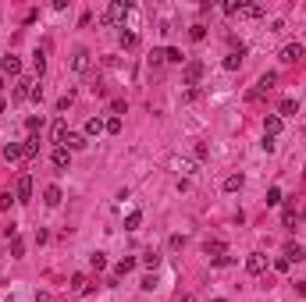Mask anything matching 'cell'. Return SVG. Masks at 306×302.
Listing matches in <instances>:
<instances>
[{
	"label": "cell",
	"mask_w": 306,
	"mask_h": 302,
	"mask_svg": "<svg viewBox=\"0 0 306 302\" xmlns=\"http://www.w3.org/2000/svg\"><path fill=\"white\" fill-rule=\"evenodd\" d=\"M299 57H302V47H299V43H288V47H281V61H285V64H295Z\"/></svg>",
	"instance_id": "16"
},
{
	"label": "cell",
	"mask_w": 306,
	"mask_h": 302,
	"mask_svg": "<svg viewBox=\"0 0 306 302\" xmlns=\"http://www.w3.org/2000/svg\"><path fill=\"white\" fill-rule=\"evenodd\" d=\"M246 270H249L253 277H260V274L267 270V256H263V252H249V256H246Z\"/></svg>",
	"instance_id": "5"
},
{
	"label": "cell",
	"mask_w": 306,
	"mask_h": 302,
	"mask_svg": "<svg viewBox=\"0 0 306 302\" xmlns=\"http://www.w3.org/2000/svg\"><path fill=\"white\" fill-rule=\"evenodd\" d=\"M118 43H121V50H135V47H139V36H135L132 29H121V36H118Z\"/></svg>",
	"instance_id": "18"
},
{
	"label": "cell",
	"mask_w": 306,
	"mask_h": 302,
	"mask_svg": "<svg viewBox=\"0 0 306 302\" xmlns=\"http://www.w3.org/2000/svg\"><path fill=\"white\" fill-rule=\"evenodd\" d=\"M32 71L43 79V71H47V57H43V50H36V54H32Z\"/></svg>",
	"instance_id": "26"
},
{
	"label": "cell",
	"mask_w": 306,
	"mask_h": 302,
	"mask_svg": "<svg viewBox=\"0 0 306 302\" xmlns=\"http://www.w3.org/2000/svg\"><path fill=\"white\" fill-rule=\"evenodd\" d=\"M50 139H54V146H64V139H68V121H64V118H57V121H54Z\"/></svg>",
	"instance_id": "10"
},
{
	"label": "cell",
	"mask_w": 306,
	"mask_h": 302,
	"mask_svg": "<svg viewBox=\"0 0 306 302\" xmlns=\"http://www.w3.org/2000/svg\"><path fill=\"white\" fill-rule=\"evenodd\" d=\"M242 54H246V50H232V54L221 61V68H224V71H239V68H242Z\"/></svg>",
	"instance_id": "15"
},
{
	"label": "cell",
	"mask_w": 306,
	"mask_h": 302,
	"mask_svg": "<svg viewBox=\"0 0 306 302\" xmlns=\"http://www.w3.org/2000/svg\"><path fill=\"white\" fill-rule=\"evenodd\" d=\"M210 263H214V267H232L235 256H228V252H224V256H217V259H210Z\"/></svg>",
	"instance_id": "40"
},
{
	"label": "cell",
	"mask_w": 306,
	"mask_h": 302,
	"mask_svg": "<svg viewBox=\"0 0 306 302\" xmlns=\"http://www.w3.org/2000/svg\"><path fill=\"white\" fill-rule=\"evenodd\" d=\"M0 114H4V96H0Z\"/></svg>",
	"instance_id": "51"
},
{
	"label": "cell",
	"mask_w": 306,
	"mask_h": 302,
	"mask_svg": "<svg viewBox=\"0 0 306 302\" xmlns=\"http://www.w3.org/2000/svg\"><path fill=\"white\" fill-rule=\"evenodd\" d=\"M32 79H18V86H15V100H32Z\"/></svg>",
	"instance_id": "17"
},
{
	"label": "cell",
	"mask_w": 306,
	"mask_h": 302,
	"mask_svg": "<svg viewBox=\"0 0 306 302\" xmlns=\"http://www.w3.org/2000/svg\"><path fill=\"white\" fill-rule=\"evenodd\" d=\"M142 267H149V270H157V267H161V256H157V252H149V256H142Z\"/></svg>",
	"instance_id": "35"
},
{
	"label": "cell",
	"mask_w": 306,
	"mask_h": 302,
	"mask_svg": "<svg viewBox=\"0 0 306 302\" xmlns=\"http://www.w3.org/2000/svg\"><path fill=\"white\" fill-rule=\"evenodd\" d=\"M278 203H281V188L271 185V188H267V206H278Z\"/></svg>",
	"instance_id": "33"
},
{
	"label": "cell",
	"mask_w": 306,
	"mask_h": 302,
	"mask_svg": "<svg viewBox=\"0 0 306 302\" xmlns=\"http://www.w3.org/2000/svg\"><path fill=\"white\" fill-rule=\"evenodd\" d=\"M164 61H168V64H182L185 57H182V50H178V47H168V50H164Z\"/></svg>",
	"instance_id": "32"
},
{
	"label": "cell",
	"mask_w": 306,
	"mask_h": 302,
	"mask_svg": "<svg viewBox=\"0 0 306 302\" xmlns=\"http://www.w3.org/2000/svg\"><path fill=\"white\" fill-rule=\"evenodd\" d=\"M36 302H57V298H54L50 291H40V295H36Z\"/></svg>",
	"instance_id": "48"
},
{
	"label": "cell",
	"mask_w": 306,
	"mask_h": 302,
	"mask_svg": "<svg viewBox=\"0 0 306 302\" xmlns=\"http://www.w3.org/2000/svg\"><path fill=\"white\" fill-rule=\"evenodd\" d=\"M214 302H224V298H214Z\"/></svg>",
	"instance_id": "52"
},
{
	"label": "cell",
	"mask_w": 306,
	"mask_h": 302,
	"mask_svg": "<svg viewBox=\"0 0 306 302\" xmlns=\"http://www.w3.org/2000/svg\"><path fill=\"white\" fill-rule=\"evenodd\" d=\"M11 203H15L11 192H0V210H11Z\"/></svg>",
	"instance_id": "47"
},
{
	"label": "cell",
	"mask_w": 306,
	"mask_h": 302,
	"mask_svg": "<svg viewBox=\"0 0 306 302\" xmlns=\"http://www.w3.org/2000/svg\"><path fill=\"white\" fill-rule=\"evenodd\" d=\"M139 224H142V213H139V210H132V213L125 217V231H135Z\"/></svg>",
	"instance_id": "31"
},
{
	"label": "cell",
	"mask_w": 306,
	"mask_h": 302,
	"mask_svg": "<svg viewBox=\"0 0 306 302\" xmlns=\"http://www.w3.org/2000/svg\"><path fill=\"white\" fill-rule=\"evenodd\" d=\"M71 100H75V93H71V89H68V93H64V96H61V100H57V110H68V107H71Z\"/></svg>",
	"instance_id": "41"
},
{
	"label": "cell",
	"mask_w": 306,
	"mask_h": 302,
	"mask_svg": "<svg viewBox=\"0 0 306 302\" xmlns=\"http://www.w3.org/2000/svg\"><path fill=\"white\" fill-rule=\"evenodd\" d=\"M193 153H196V160H207V157H210V149H207V142H196V146H193Z\"/></svg>",
	"instance_id": "39"
},
{
	"label": "cell",
	"mask_w": 306,
	"mask_h": 302,
	"mask_svg": "<svg viewBox=\"0 0 306 302\" xmlns=\"http://www.w3.org/2000/svg\"><path fill=\"white\" fill-rule=\"evenodd\" d=\"M295 114H299V103H295L292 96H285V100H281V118H295Z\"/></svg>",
	"instance_id": "25"
},
{
	"label": "cell",
	"mask_w": 306,
	"mask_h": 302,
	"mask_svg": "<svg viewBox=\"0 0 306 302\" xmlns=\"http://www.w3.org/2000/svg\"><path fill=\"white\" fill-rule=\"evenodd\" d=\"M61 199H64V196H61L57 185H47V188H43V203H47V206H61Z\"/></svg>",
	"instance_id": "19"
},
{
	"label": "cell",
	"mask_w": 306,
	"mask_h": 302,
	"mask_svg": "<svg viewBox=\"0 0 306 302\" xmlns=\"http://www.w3.org/2000/svg\"><path fill=\"white\" fill-rule=\"evenodd\" d=\"M189 36H193V43H203V40H207V25H203V22H196L193 29H189Z\"/></svg>",
	"instance_id": "28"
},
{
	"label": "cell",
	"mask_w": 306,
	"mask_h": 302,
	"mask_svg": "<svg viewBox=\"0 0 306 302\" xmlns=\"http://www.w3.org/2000/svg\"><path fill=\"white\" fill-rule=\"evenodd\" d=\"M288 267H292V263H288V259H285V256H278V259H274V270H278V274H285V270H288Z\"/></svg>",
	"instance_id": "45"
},
{
	"label": "cell",
	"mask_w": 306,
	"mask_h": 302,
	"mask_svg": "<svg viewBox=\"0 0 306 302\" xmlns=\"http://www.w3.org/2000/svg\"><path fill=\"white\" fill-rule=\"evenodd\" d=\"M89 267H93L96 274H100V270H107V256H103V252H93V256H89Z\"/></svg>",
	"instance_id": "30"
},
{
	"label": "cell",
	"mask_w": 306,
	"mask_h": 302,
	"mask_svg": "<svg viewBox=\"0 0 306 302\" xmlns=\"http://www.w3.org/2000/svg\"><path fill=\"white\" fill-rule=\"evenodd\" d=\"M71 71H89V50L86 47H79L71 54Z\"/></svg>",
	"instance_id": "7"
},
{
	"label": "cell",
	"mask_w": 306,
	"mask_h": 302,
	"mask_svg": "<svg viewBox=\"0 0 306 302\" xmlns=\"http://www.w3.org/2000/svg\"><path fill=\"white\" fill-rule=\"evenodd\" d=\"M299 220V213H295V206H285V213H281V224L285 228H292V224Z\"/></svg>",
	"instance_id": "34"
},
{
	"label": "cell",
	"mask_w": 306,
	"mask_h": 302,
	"mask_svg": "<svg viewBox=\"0 0 306 302\" xmlns=\"http://www.w3.org/2000/svg\"><path fill=\"white\" fill-rule=\"evenodd\" d=\"M11 256H25V242L22 238H11Z\"/></svg>",
	"instance_id": "42"
},
{
	"label": "cell",
	"mask_w": 306,
	"mask_h": 302,
	"mask_svg": "<svg viewBox=\"0 0 306 302\" xmlns=\"http://www.w3.org/2000/svg\"><path fill=\"white\" fill-rule=\"evenodd\" d=\"M182 302H196V298H193V295H182Z\"/></svg>",
	"instance_id": "50"
},
{
	"label": "cell",
	"mask_w": 306,
	"mask_h": 302,
	"mask_svg": "<svg viewBox=\"0 0 306 302\" xmlns=\"http://www.w3.org/2000/svg\"><path fill=\"white\" fill-rule=\"evenodd\" d=\"M22 157H25V160H36V157H40V135H29V139L22 142Z\"/></svg>",
	"instance_id": "8"
},
{
	"label": "cell",
	"mask_w": 306,
	"mask_h": 302,
	"mask_svg": "<svg viewBox=\"0 0 306 302\" xmlns=\"http://www.w3.org/2000/svg\"><path fill=\"white\" fill-rule=\"evenodd\" d=\"M132 270H135V256H125V259L118 263V267H114V277L121 281V277H125V274H132Z\"/></svg>",
	"instance_id": "20"
},
{
	"label": "cell",
	"mask_w": 306,
	"mask_h": 302,
	"mask_svg": "<svg viewBox=\"0 0 306 302\" xmlns=\"http://www.w3.org/2000/svg\"><path fill=\"white\" fill-rule=\"evenodd\" d=\"M110 110H114V118H121L125 110H128V103L125 100H110Z\"/></svg>",
	"instance_id": "36"
},
{
	"label": "cell",
	"mask_w": 306,
	"mask_h": 302,
	"mask_svg": "<svg viewBox=\"0 0 306 302\" xmlns=\"http://www.w3.org/2000/svg\"><path fill=\"white\" fill-rule=\"evenodd\" d=\"M50 164L57 167V171H68V164H71V153L64 146H54V153H50Z\"/></svg>",
	"instance_id": "6"
},
{
	"label": "cell",
	"mask_w": 306,
	"mask_h": 302,
	"mask_svg": "<svg viewBox=\"0 0 306 302\" xmlns=\"http://www.w3.org/2000/svg\"><path fill=\"white\" fill-rule=\"evenodd\" d=\"M281 256H285V259H288V263H299V259H306V249H302V245H299V242H288V245H285V252H281Z\"/></svg>",
	"instance_id": "14"
},
{
	"label": "cell",
	"mask_w": 306,
	"mask_h": 302,
	"mask_svg": "<svg viewBox=\"0 0 306 302\" xmlns=\"http://www.w3.org/2000/svg\"><path fill=\"white\" fill-rule=\"evenodd\" d=\"M278 86V75L274 71H267V75H260V82H256V89L249 93V100H260V96H267V93H271Z\"/></svg>",
	"instance_id": "3"
},
{
	"label": "cell",
	"mask_w": 306,
	"mask_h": 302,
	"mask_svg": "<svg viewBox=\"0 0 306 302\" xmlns=\"http://www.w3.org/2000/svg\"><path fill=\"white\" fill-rule=\"evenodd\" d=\"M64 149H68V153H71V149H86V135H79V132H68Z\"/></svg>",
	"instance_id": "21"
},
{
	"label": "cell",
	"mask_w": 306,
	"mask_h": 302,
	"mask_svg": "<svg viewBox=\"0 0 306 302\" xmlns=\"http://www.w3.org/2000/svg\"><path fill=\"white\" fill-rule=\"evenodd\" d=\"M149 64H153V68H161V64H168V61H164V50H153V57H149Z\"/></svg>",
	"instance_id": "44"
},
{
	"label": "cell",
	"mask_w": 306,
	"mask_h": 302,
	"mask_svg": "<svg viewBox=\"0 0 306 302\" xmlns=\"http://www.w3.org/2000/svg\"><path fill=\"white\" fill-rule=\"evenodd\" d=\"M203 61H185V68H182V82L185 86H200V79H203Z\"/></svg>",
	"instance_id": "2"
},
{
	"label": "cell",
	"mask_w": 306,
	"mask_h": 302,
	"mask_svg": "<svg viewBox=\"0 0 306 302\" xmlns=\"http://www.w3.org/2000/svg\"><path fill=\"white\" fill-rule=\"evenodd\" d=\"M242 15H249V18H263V4H246Z\"/></svg>",
	"instance_id": "37"
},
{
	"label": "cell",
	"mask_w": 306,
	"mask_h": 302,
	"mask_svg": "<svg viewBox=\"0 0 306 302\" xmlns=\"http://www.w3.org/2000/svg\"><path fill=\"white\" fill-rule=\"evenodd\" d=\"M281 114H267V121H263V135H271V139H278V132H281Z\"/></svg>",
	"instance_id": "11"
},
{
	"label": "cell",
	"mask_w": 306,
	"mask_h": 302,
	"mask_svg": "<svg viewBox=\"0 0 306 302\" xmlns=\"http://www.w3.org/2000/svg\"><path fill=\"white\" fill-rule=\"evenodd\" d=\"M4 160H8V164L22 160V142H8V146H4Z\"/></svg>",
	"instance_id": "22"
},
{
	"label": "cell",
	"mask_w": 306,
	"mask_h": 302,
	"mask_svg": "<svg viewBox=\"0 0 306 302\" xmlns=\"http://www.w3.org/2000/svg\"><path fill=\"white\" fill-rule=\"evenodd\" d=\"M153 284H157V277H153V274H146V277L139 281V288H142V291H153Z\"/></svg>",
	"instance_id": "43"
},
{
	"label": "cell",
	"mask_w": 306,
	"mask_h": 302,
	"mask_svg": "<svg viewBox=\"0 0 306 302\" xmlns=\"http://www.w3.org/2000/svg\"><path fill=\"white\" fill-rule=\"evenodd\" d=\"M15 203H32V178L29 174H22L15 185Z\"/></svg>",
	"instance_id": "4"
},
{
	"label": "cell",
	"mask_w": 306,
	"mask_h": 302,
	"mask_svg": "<svg viewBox=\"0 0 306 302\" xmlns=\"http://www.w3.org/2000/svg\"><path fill=\"white\" fill-rule=\"evenodd\" d=\"M242 11H246L242 0H228V4H224V15H228V18H235V15H242Z\"/></svg>",
	"instance_id": "27"
},
{
	"label": "cell",
	"mask_w": 306,
	"mask_h": 302,
	"mask_svg": "<svg viewBox=\"0 0 306 302\" xmlns=\"http://www.w3.org/2000/svg\"><path fill=\"white\" fill-rule=\"evenodd\" d=\"M203 252H207L210 259H217V256H224L228 249H224V242H217V238H214V242H207V245H203Z\"/></svg>",
	"instance_id": "24"
},
{
	"label": "cell",
	"mask_w": 306,
	"mask_h": 302,
	"mask_svg": "<svg viewBox=\"0 0 306 302\" xmlns=\"http://www.w3.org/2000/svg\"><path fill=\"white\" fill-rule=\"evenodd\" d=\"M103 132H107V121L103 118H89L86 121V139H100Z\"/></svg>",
	"instance_id": "9"
},
{
	"label": "cell",
	"mask_w": 306,
	"mask_h": 302,
	"mask_svg": "<svg viewBox=\"0 0 306 302\" xmlns=\"http://www.w3.org/2000/svg\"><path fill=\"white\" fill-rule=\"evenodd\" d=\"M40 128H43V118H36V114L25 118V132H29V135H40Z\"/></svg>",
	"instance_id": "29"
},
{
	"label": "cell",
	"mask_w": 306,
	"mask_h": 302,
	"mask_svg": "<svg viewBox=\"0 0 306 302\" xmlns=\"http://www.w3.org/2000/svg\"><path fill=\"white\" fill-rule=\"evenodd\" d=\"M295 291H299V295H306V281H295Z\"/></svg>",
	"instance_id": "49"
},
{
	"label": "cell",
	"mask_w": 306,
	"mask_h": 302,
	"mask_svg": "<svg viewBox=\"0 0 306 302\" xmlns=\"http://www.w3.org/2000/svg\"><path fill=\"white\" fill-rule=\"evenodd\" d=\"M242 185H246V178H242V174H228V178H224V192H239Z\"/></svg>",
	"instance_id": "23"
},
{
	"label": "cell",
	"mask_w": 306,
	"mask_h": 302,
	"mask_svg": "<svg viewBox=\"0 0 306 302\" xmlns=\"http://www.w3.org/2000/svg\"><path fill=\"white\" fill-rule=\"evenodd\" d=\"M89 291H93V284H89L86 274H75L71 277V295H89Z\"/></svg>",
	"instance_id": "12"
},
{
	"label": "cell",
	"mask_w": 306,
	"mask_h": 302,
	"mask_svg": "<svg viewBox=\"0 0 306 302\" xmlns=\"http://www.w3.org/2000/svg\"><path fill=\"white\" fill-rule=\"evenodd\" d=\"M128 11H132L128 0H110L107 11H103V22H107V25H121V22L128 18Z\"/></svg>",
	"instance_id": "1"
},
{
	"label": "cell",
	"mask_w": 306,
	"mask_h": 302,
	"mask_svg": "<svg viewBox=\"0 0 306 302\" xmlns=\"http://www.w3.org/2000/svg\"><path fill=\"white\" fill-rule=\"evenodd\" d=\"M260 146H263V153H274V146H278V142H274L271 135H263V142H260Z\"/></svg>",
	"instance_id": "46"
},
{
	"label": "cell",
	"mask_w": 306,
	"mask_h": 302,
	"mask_svg": "<svg viewBox=\"0 0 306 302\" xmlns=\"http://www.w3.org/2000/svg\"><path fill=\"white\" fill-rule=\"evenodd\" d=\"M0 68H4V75H11V79H18V75H22V61H18L15 54H8L4 61H0Z\"/></svg>",
	"instance_id": "13"
},
{
	"label": "cell",
	"mask_w": 306,
	"mask_h": 302,
	"mask_svg": "<svg viewBox=\"0 0 306 302\" xmlns=\"http://www.w3.org/2000/svg\"><path fill=\"white\" fill-rule=\"evenodd\" d=\"M121 132V118H107V135H118Z\"/></svg>",
	"instance_id": "38"
}]
</instances>
